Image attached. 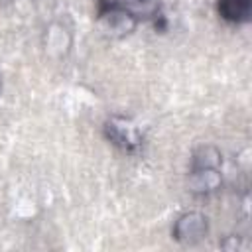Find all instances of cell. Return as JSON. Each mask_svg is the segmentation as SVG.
I'll list each match as a JSON object with an SVG mask.
<instances>
[{"label": "cell", "mask_w": 252, "mask_h": 252, "mask_svg": "<svg viewBox=\"0 0 252 252\" xmlns=\"http://www.w3.org/2000/svg\"><path fill=\"white\" fill-rule=\"evenodd\" d=\"M104 136L124 152H136L142 144V134H140L138 126L120 116H112L106 120Z\"/></svg>", "instance_id": "6da1fadb"}, {"label": "cell", "mask_w": 252, "mask_h": 252, "mask_svg": "<svg viewBox=\"0 0 252 252\" xmlns=\"http://www.w3.org/2000/svg\"><path fill=\"white\" fill-rule=\"evenodd\" d=\"M209 230V222H207V217L203 213H197V211H191V213H185L181 215L175 224H173V238L181 244H193V242H199Z\"/></svg>", "instance_id": "7a4b0ae2"}, {"label": "cell", "mask_w": 252, "mask_h": 252, "mask_svg": "<svg viewBox=\"0 0 252 252\" xmlns=\"http://www.w3.org/2000/svg\"><path fill=\"white\" fill-rule=\"evenodd\" d=\"M252 10V0H219V14L226 22H248Z\"/></svg>", "instance_id": "277c9868"}, {"label": "cell", "mask_w": 252, "mask_h": 252, "mask_svg": "<svg viewBox=\"0 0 252 252\" xmlns=\"http://www.w3.org/2000/svg\"><path fill=\"white\" fill-rule=\"evenodd\" d=\"M189 187L193 193H213L220 187L219 169H191Z\"/></svg>", "instance_id": "3957f363"}, {"label": "cell", "mask_w": 252, "mask_h": 252, "mask_svg": "<svg viewBox=\"0 0 252 252\" xmlns=\"http://www.w3.org/2000/svg\"><path fill=\"white\" fill-rule=\"evenodd\" d=\"M6 2H10V0H6Z\"/></svg>", "instance_id": "8992f818"}, {"label": "cell", "mask_w": 252, "mask_h": 252, "mask_svg": "<svg viewBox=\"0 0 252 252\" xmlns=\"http://www.w3.org/2000/svg\"><path fill=\"white\" fill-rule=\"evenodd\" d=\"M220 165V154L213 146H201L193 154L191 169H219Z\"/></svg>", "instance_id": "5b68a950"}]
</instances>
